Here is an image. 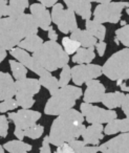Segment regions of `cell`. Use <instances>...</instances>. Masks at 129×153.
Masks as SVG:
<instances>
[{
	"instance_id": "9a60e30c",
	"label": "cell",
	"mask_w": 129,
	"mask_h": 153,
	"mask_svg": "<svg viewBox=\"0 0 129 153\" xmlns=\"http://www.w3.org/2000/svg\"><path fill=\"white\" fill-rule=\"evenodd\" d=\"M30 11L38 27L43 30H48L51 24V17L48 10L41 3H33L30 7Z\"/></svg>"
},
{
	"instance_id": "83f0119b",
	"label": "cell",
	"mask_w": 129,
	"mask_h": 153,
	"mask_svg": "<svg viewBox=\"0 0 129 153\" xmlns=\"http://www.w3.org/2000/svg\"><path fill=\"white\" fill-rule=\"evenodd\" d=\"M9 62L12 74H13L14 79H16V81L26 78V76H28V68L23 64L18 61H15V60H10Z\"/></svg>"
},
{
	"instance_id": "484cf974",
	"label": "cell",
	"mask_w": 129,
	"mask_h": 153,
	"mask_svg": "<svg viewBox=\"0 0 129 153\" xmlns=\"http://www.w3.org/2000/svg\"><path fill=\"white\" fill-rule=\"evenodd\" d=\"M4 150L9 153H28V151L32 150V145L24 143L23 140H10L3 145Z\"/></svg>"
},
{
	"instance_id": "d4e9b609",
	"label": "cell",
	"mask_w": 129,
	"mask_h": 153,
	"mask_svg": "<svg viewBox=\"0 0 129 153\" xmlns=\"http://www.w3.org/2000/svg\"><path fill=\"white\" fill-rule=\"evenodd\" d=\"M85 27H86L87 32L90 33L95 38H97L100 41H104L106 36V27L102 23L88 19L85 22Z\"/></svg>"
},
{
	"instance_id": "ab89813d",
	"label": "cell",
	"mask_w": 129,
	"mask_h": 153,
	"mask_svg": "<svg viewBox=\"0 0 129 153\" xmlns=\"http://www.w3.org/2000/svg\"><path fill=\"white\" fill-rule=\"evenodd\" d=\"M7 0H0V19L7 16Z\"/></svg>"
},
{
	"instance_id": "ba28073f",
	"label": "cell",
	"mask_w": 129,
	"mask_h": 153,
	"mask_svg": "<svg viewBox=\"0 0 129 153\" xmlns=\"http://www.w3.org/2000/svg\"><path fill=\"white\" fill-rule=\"evenodd\" d=\"M51 10V22L56 24L59 28V30L63 34L74 32L76 28H78L77 23L76 14L69 9H64L61 3H56L54 4Z\"/></svg>"
},
{
	"instance_id": "e0dca14e",
	"label": "cell",
	"mask_w": 129,
	"mask_h": 153,
	"mask_svg": "<svg viewBox=\"0 0 129 153\" xmlns=\"http://www.w3.org/2000/svg\"><path fill=\"white\" fill-rule=\"evenodd\" d=\"M103 125L102 124H90V126L85 127L84 131L81 136L83 137V142L86 145H99L100 140L104 138Z\"/></svg>"
},
{
	"instance_id": "1f68e13d",
	"label": "cell",
	"mask_w": 129,
	"mask_h": 153,
	"mask_svg": "<svg viewBox=\"0 0 129 153\" xmlns=\"http://www.w3.org/2000/svg\"><path fill=\"white\" fill-rule=\"evenodd\" d=\"M72 80V72H70V67L68 64L64 65L62 67V71L60 74V79L58 80L59 82V87H64V86L68 85L69 81Z\"/></svg>"
},
{
	"instance_id": "7c38bea8",
	"label": "cell",
	"mask_w": 129,
	"mask_h": 153,
	"mask_svg": "<svg viewBox=\"0 0 129 153\" xmlns=\"http://www.w3.org/2000/svg\"><path fill=\"white\" fill-rule=\"evenodd\" d=\"M10 53H11L18 62L22 63L28 69L32 70L33 72L38 74L39 76H44V74H46L47 72H49L48 70L43 68L42 66L33 58V56H31L28 51L20 48V47H14V48H12L11 51H10Z\"/></svg>"
},
{
	"instance_id": "6da1fadb",
	"label": "cell",
	"mask_w": 129,
	"mask_h": 153,
	"mask_svg": "<svg viewBox=\"0 0 129 153\" xmlns=\"http://www.w3.org/2000/svg\"><path fill=\"white\" fill-rule=\"evenodd\" d=\"M38 25L31 14L0 19V47L11 51L25 37L38 34Z\"/></svg>"
},
{
	"instance_id": "5b68a950",
	"label": "cell",
	"mask_w": 129,
	"mask_h": 153,
	"mask_svg": "<svg viewBox=\"0 0 129 153\" xmlns=\"http://www.w3.org/2000/svg\"><path fill=\"white\" fill-rule=\"evenodd\" d=\"M102 74L111 81L129 79V48L114 53L102 66Z\"/></svg>"
},
{
	"instance_id": "f546056e",
	"label": "cell",
	"mask_w": 129,
	"mask_h": 153,
	"mask_svg": "<svg viewBox=\"0 0 129 153\" xmlns=\"http://www.w3.org/2000/svg\"><path fill=\"white\" fill-rule=\"evenodd\" d=\"M116 38L119 42H121L125 47L129 46V25L125 24L121 28L116 30Z\"/></svg>"
},
{
	"instance_id": "5bb4252c",
	"label": "cell",
	"mask_w": 129,
	"mask_h": 153,
	"mask_svg": "<svg viewBox=\"0 0 129 153\" xmlns=\"http://www.w3.org/2000/svg\"><path fill=\"white\" fill-rule=\"evenodd\" d=\"M86 90L83 96V100L85 103H100L105 94L106 90L104 85L97 79H91L87 81L86 83Z\"/></svg>"
},
{
	"instance_id": "7bdbcfd3",
	"label": "cell",
	"mask_w": 129,
	"mask_h": 153,
	"mask_svg": "<svg viewBox=\"0 0 129 153\" xmlns=\"http://www.w3.org/2000/svg\"><path fill=\"white\" fill-rule=\"evenodd\" d=\"M41 4H43L45 7H51L54 4L58 2V0H38Z\"/></svg>"
},
{
	"instance_id": "bcb514c9",
	"label": "cell",
	"mask_w": 129,
	"mask_h": 153,
	"mask_svg": "<svg viewBox=\"0 0 129 153\" xmlns=\"http://www.w3.org/2000/svg\"><path fill=\"white\" fill-rule=\"evenodd\" d=\"M120 86H121V89H122L123 90V91H129V87H128V86H127V84H126V81H123L122 82V83H121L120 84Z\"/></svg>"
},
{
	"instance_id": "4fadbf2b",
	"label": "cell",
	"mask_w": 129,
	"mask_h": 153,
	"mask_svg": "<svg viewBox=\"0 0 129 153\" xmlns=\"http://www.w3.org/2000/svg\"><path fill=\"white\" fill-rule=\"evenodd\" d=\"M99 152L101 153H129V133L119 134L108 142L99 146Z\"/></svg>"
},
{
	"instance_id": "d6a6232c",
	"label": "cell",
	"mask_w": 129,
	"mask_h": 153,
	"mask_svg": "<svg viewBox=\"0 0 129 153\" xmlns=\"http://www.w3.org/2000/svg\"><path fill=\"white\" fill-rule=\"evenodd\" d=\"M19 106L17 103V101L15 99H7V100H4L2 102L0 103V112L1 113H4L7 111H10V110H14L16 109L17 107Z\"/></svg>"
},
{
	"instance_id": "d590c367",
	"label": "cell",
	"mask_w": 129,
	"mask_h": 153,
	"mask_svg": "<svg viewBox=\"0 0 129 153\" xmlns=\"http://www.w3.org/2000/svg\"><path fill=\"white\" fill-rule=\"evenodd\" d=\"M54 153H76V152L68 145V143H63L62 145L57 147V149H56V151Z\"/></svg>"
},
{
	"instance_id": "8d00e7d4",
	"label": "cell",
	"mask_w": 129,
	"mask_h": 153,
	"mask_svg": "<svg viewBox=\"0 0 129 153\" xmlns=\"http://www.w3.org/2000/svg\"><path fill=\"white\" fill-rule=\"evenodd\" d=\"M121 108H122L123 112L125 113L126 117H129V94H126L124 97V100H123L122 104H121Z\"/></svg>"
},
{
	"instance_id": "7a4b0ae2",
	"label": "cell",
	"mask_w": 129,
	"mask_h": 153,
	"mask_svg": "<svg viewBox=\"0 0 129 153\" xmlns=\"http://www.w3.org/2000/svg\"><path fill=\"white\" fill-rule=\"evenodd\" d=\"M84 117L78 110L72 108L57 117L51 126L48 140L54 146L58 147L80 137L84 131Z\"/></svg>"
},
{
	"instance_id": "f6af8a7d",
	"label": "cell",
	"mask_w": 129,
	"mask_h": 153,
	"mask_svg": "<svg viewBox=\"0 0 129 153\" xmlns=\"http://www.w3.org/2000/svg\"><path fill=\"white\" fill-rule=\"evenodd\" d=\"M7 51L0 47V63H1V62H2L3 60L5 59V58H7Z\"/></svg>"
},
{
	"instance_id": "74e56055",
	"label": "cell",
	"mask_w": 129,
	"mask_h": 153,
	"mask_svg": "<svg viewBox=\"0 0 129 153\" xmlns=\"http://www.w3.org/2000/svg\"><path fill=\"white\" fill-rule=\"evenodd\" d=\"M49 140H48V135L45 136L43 138V142H42V146L40 148V153H51V147H49Z\"/></svg>"
},
{
	"instance_id": "603a6c76",
	"label": "cell",
	"mask_w": 129,
	"mask_h": 153,
	"mask_svg": "<svg viewBox=\"0 0 129 153\" xmlns=\"http://www.w3.org/2000/svg\"><path fill=\"white\" fill-rule=\"evenodd\" d=\"M28 5H30L28 0H10L7 4V17H18L24 14Z\"/></svg>"
},
{
	"instance_id": "3957f363",
	"label": "cell",
	"mask_w": 129,
	"mask_h": 153,
	"mask_svg": "<svg viewBox=\"0 0 129 153\" xmlns=\"http://www.w3.org/2000/svg\"><path fill=\"white\" fill-rule=\"evenodd\" d=\"M33 58L49 72L62 68L69 62V55L64 51L57 41L43 42L41 47L33 53Z\"/></svg>"
},
{
	"instance_id": "2e32d148",
	"label": "cell",
	"mask_w": 129,
	"mask_h": 153,
	"mask_svg": "<svg viewBox=\"0 0 129 153\" xmlns=\"http://www.w3.org/2000/svg\"><path fill=\"white\" fill-rule=\"evenodd\" d=\"M16 94L15 81L7 72L0 71V102L12 99Z\"/></svg>"
},
{
	"instance_id": "f1b7e54d",
	"label": "cell",
	"mask_w": 129,
	"mask_h": 153,
	"mask_svg": "<svg viewBox=\"0 0 129 153\" xmlns=\"http://www.w3.org/2000/svg\"><path fill=\"white\" fill-rule=\"evenodd\" d=\"M62 47L67 55H72L81 47L80 43L69 37H64L62 39Z\"/></svg>"
},
{
	"instance_id": "44dd1931",
	"label": "cell",
	"mask_w": 129,
	"mask_h": 153,
	"mask_svg": "<svg viewBox=\"0 0 129 153\" xmlns=\"http://www.w3.org/2000/svg\"><path fill=\"white\" fill-rule=\"evenodd\" d=\"M95 58V46L92 47H80L75 53L72 62L77 64H88Z\"/></svg>"
},
{
	"instance_id": "ac0fdd59",
	"label": "cell",
	"mask_w": 129,
	"mask_h": 153,
	"mask_svg": "<svg viewBox=\"0 0 129 153\" xmlns=\"http://www.w3.org/2000/svg\"><path fill=\"white\" fill-rule=\"evenodd\" d=\"M67 9L78 14L82 19L88 20L91 17V2L89 0H63Z\"/></svg>"
},
{
	"instance_id": "8fae6325",
	"label": "cell",
	"mask_w": 129,
	"mask_h": 153,
	"mask_svg": "<svg viewBox=\"0 0 129 153\" xmlns=\"http://www.w3.org/2000/svg\"><path fill=\"white\" fill-rule=\"evenodd\" d=\"M7 117L13 122L16 128L25 130L37 123L41 117V113L39 111L22 108L17 112H10Z\"/></svg>"
},
{
	"instance_id": "30bf717a",
	"label": "cell",
	"mask_w": 129,
	"mask_h": 153,
	"mask_svg": "<svg viewBox=\"0 0 129 153\" xmlns=\"http://www.w3.org/2000/svg\"><path fill=\"white\" fill-rule=\"evenodd\" d=\"M72 80L77 86H81L91 79L102 76V66L98 64H78L70 68Z\"/></svg>"
},
{
	"instance_id": "681fc988",
	"label": "cell",
	"mask_w": 129,
	"mask_h": 153,
	"mask_svg": "<svg viewBox=\"0 0 129 153\" xmlns=\"http://www.w3.org/2000/svg\"><path fill=\"white\" fill-rule=\"evenodd\" d=\"M125 24H126V22H125V21H121V25H122V26H124Z\"/></svg>"
},
{
	"instance_id": "ee69618b",
	"label": "cell",
	"mask_w": 129,
	"mask_h": 153,
	"mask_svg": "<svg viewBox=\"0 0 129 153\" xmlns=\"http://www.w3.org/2000/svg\"><path fill=\"white\" fill-rule=\"evenodd\" d=\"M14 134H15V136H16V137H17L19 140H23V138L25 137V135H24V130L19 129V128H15V131H14Z\"/></svg>"
},
{
	"instance_id": "ffe728a7",
	"label": "cell",
	"mask_w": 129,
	"mask_h": 153,
	"mask_svg": "<svg viewBox=\"0 0 129 153\" xmlns=\"http://www.w3.org/2000/svg\"><path fill=\"white\" fill-rule=\"evenodd\" d=\"M103 131L106 135H112V134L119 133V132L121 133L129 132V119L125 117L122 120H112V121L108 122Z\"/></svg>"
},
{
	"instance_id": "4dcf8cb0",
	"label": "cell",
	"mask_w": 129,
	"mask_h": 153,
	"mask_svg": "<svg viewBox=\"0 0 129 153\" xmlns=\"http://www.w3.org/2000/svg\"><path fill=\"white\" fill-rule=\"evenodd\" d=\"M43 132H44V127L35 124L34 126L24 130V135L28 138H32V140H37V138H39L42 135Z\"/></svg>"
},
{
	"instance_id": "d6986e66",
	"label": "cell",
	"mask_w": 129,
	"mask_h": 153,
	"mask_svg": "<svg viewBox=\"0 0 129 153\" xmlns=\"http://www.w3.org/2000/svg\"><path fill=\"white\" fill-rule=\"evenodd\" d=\"M69 38L78 41L81 47H92L98 42V39L95 38L90 33L87 32L86 30H80V28H76L74 32H72Z\"/></svg>"
},
{
	"instance_id": "b9f144b4",
	"label": "cell",
	"mask_w": 129,
	"mask_h": 153,
	"mask_svg": "<svg viewBox=\"0 0 129 153\" xmlns=\"http://www.w3.org/2000/svg\"><path fill=\"white\" fill-rule=\"evenodd\" d=\"M48 38H49V40H51V41L58 40V35H57V33L55 32V30H54L51 25L48 27Z\"/></svg>"
},
{
	"instance_id": "60d3db41",
	"label": "cell",
	"mask_w": 129,
	"mask_h": 153,
	"mask_svg": "<svg viewBox=\"0 0 129 153\" xmlns=\"http://www.w3.org/2000/svg\"><path fill=\"white\" fill-rule=\"evenodd\" d=\"M99 152V147L98 146H85L82 149L81 153H98Z\"/></svg>"
},
{
	"instance_id": "cb8c5ba5",
	"label": "cell",
	"mask_w": 129,
	"mask_h": 153,
	"mask_svg": "<svg viewBox=\"0 0 129 153\" xmlns=\"http://www.w3.org/2000/svg\"><path fill=\"white\" fill-rule=\"evenodd\" d=\"M125 94L121 91H114V92H108V94H104L103 99L101 102L104 104V106H106L108 109H116L121 107L123 100H124Z\"/></svg>"
},
{
	"instance_id": "52a82bcc",
	"label": "cell",
	"mask_w": 129,
	"mask_h": 153,
	"mask_svg": "<svg viewBox=\"0 0 129 153\" xmlns=\"http://www.w3.org/2000/svg\"><path fill=\"white\" fill-rule=\"evenodd\" d=\"M129 7L128 2H107L99 3L93 12V20L99 23H118L121 20L122 12L124 9Z\"/></svg>"
},
{
	"instance_id": "e575fe53",
	"label": "cell",
	"mask_w": 129,
	"mask_h": 153,
	"mask_svg": "<svg viewBox=\"0 0 129 153\" xmlns=\"http://www.w3.org/2000/svg\"><path fill=\"white\" fill-rule=\"evenodd\" d=\"M68 145H69V146L74 149V151L76 153H81L82 149L86 146V144H85L83 140H79L78 138H77V140H70V142H68Z\"/></svg>"
},
{
	"instance_id": "7dc6e473",
	"label": "cell",
	"mask_w": 129,
	"mask_h": 153,
	"mask_svg": "<svg viewBox=\"0 0 129 153\" xmlns=\"http://www.w3.org/2000/svg\"><path fill=\"white\" fill-rule=\"evenodd\" d=\"M90 2H98V3H107V2H110L112 0H89Z\"/></svg>"
},
{
	"instance_id": "836d02e7",
	"label": "cell",
	"mask_w": 129,
	"mask_h": 153,
	"mask_svg": "<svg viewBox=\"0 0 129 153\" xmlns=\"http://www.w3.org/2000/svg\"><path fill=\"white\" fill-rule=\"evenodd\" d=\"M9 133V121L4 114L0 115V136L1 137H7Z\"/></svg>"
},
{
	"instance_id": "f907efd6",
	"label": "cell",
	"mask_w": 129,
	"mask_h": 153,
	"mask_svg": "<svg viewBox=\"0 0 129 153\" xmlns=\"http://www.w3.org/2000/svg\"><path fill=\"white\" fill-rule=\"evenodd\" d=\"M121 1H122V0H121Z\"/></svg>"
},
{
	"instance_id": "277c9868",
	"label": "cell",
	"mask_w": 129,
	"mask_h": 153,
	"mask_svg": "<svg viewBox=\"0 0 129 153\" xmlns=\"http://www.w3.org/2000/svg\"><path fill=\"white\" fill-rule=\"evenodd\" d=\"M82 97V89L72 85L60 87L48 99L44 107V113L47 115H59L69 110L76 105L77 100Z\"/></svg>"
},
{
	"instance_id": "8992f818",
	"label": "cell",
	"mask_w": 129,
	"mask_h": 153,
	"mask_svg": "<svg viewBox=\"0 0 129 153\" xmlns=\"http://www.w3.org/2000/svg\"><path fill=\"white\" fill-rule=\"evenodd\" d=\"M16 101L23 109H30L34 106V96L40 91L41 84L39 80L33 78H24L15 82Z\"/></svg>"
},
{
	"instance_id": "9c48e42d",
	"label": "cell",
	"mask_w": 129,
	"mask_h": 153,
	"mask_svg": "<svg viewBox=\"0 0 129 153\" xmlns=\"http://www.w3.org/2000/svg\"><path fill=\"white\" fill-rule=\"evenodd\" d=\"M80 109L84 120L89 124H107L108 122L118 117V114L113 109H103L89 103H82Z\"/></svg>"
},
{
	"instance_id": "f35d334b",
	"label": "cell",
	"mask_w": 129,
	"mask_h": 153,
	"mask_svg": "<svg viewBox=\"0 0 129 153\" xmlns=\"http://www.w3.org/2000/svg\"><path fill=\"white\" fill-rule=\"evenodd\" d=\"M106 43L104 41H100V42H97V44L95 45V48H97V51L99 53L100 57H103L104 53H105V51H106Z\"/></svg>"
},
{
	"instance_id": "4316f807",
	"label": "cell",
	"mask_w": 129,
	"mask_h": 153,
	"mask_svg": "<svg viewBox=\"0 0 129 153\" xmlns=\"http://www.w3.org/2000/svg\"><path fill=\"white\" fill-rule=\"evenodd\" d=\"M39 82H40L41 86L45 87L47 90L49 91V94H54L58 89H59V82H58L57 78L54 76H51V72H47L46 74L44 76H40V79H39Z\"/></svg>"
},
{
	"instance_id": "7402d4cb",
	"label": "cell",
	"mask_w": 129,
	"mask_h": 153,
	"mask_svg": "<svg viewBox=\"0 0 129 153\" xmlns=\"http://www.w3.org/2000/svg\"><path fill=\"white\" fill-rule=\"evenodd\" d=\"M42 44H43L42 38H40L37 34H33V35H30V36L25 37L23 40L20 41L17 46L24 49V51H26L35 53L37 49L40 48Z\"/></svg>"
},
{
	"instance_id": "c3c4849f",
	"label": "cell",
	"mask_w": 129,
	"mask_h": 153,
	"mask_svg": "<svg viewBox=\"0 0 129 153\" xmlns=\"http://www.w3.org/2000/svg\"><path fill=\"white\" fill-rule=\"evenodd\" d=\"M0 153H4V148L1 145H0Z\"/></svg>"
}]
</instances>
